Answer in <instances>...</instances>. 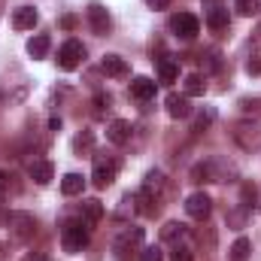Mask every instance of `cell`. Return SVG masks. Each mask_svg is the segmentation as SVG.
<instances>
[{"mask_svg":"<svg viewBox=\"0 0 261 261\" xmlns=\"http://www.w3.org/2000/svg\"><path fill=\"white\" fill-rule=\"evenodd\" d=\"M161 237H164L167 243H176V240L189 237V231H186V225H179V222H167V225L161 228Z\"/></svg>","mask_w":261,"mask_h":261,"instance_id":"603a6c76","label":"cell"},{"mask_svg":"<svg viewBox=\"0 0 261 261\" xmlns=\"http://www.w3.org/2000/svg\"><path fill=\"white\" fill-rule=\"evenodd\" d=\"M73 146H76L79 152H82V149H88V146H91V134H82V137H76V143H73Z\"/></svg>","mask_w":261,"mask_h":261,"instance_id":"1f68e13d","label":"cell"},{"mask_svg":"<svg viewBox=\"0 0 261 261\" xmlns=\"http://www.w3.org/2000/svg\"><path fill=\"white\" fill-rule=\"evenodd\" d=\"M34 231H37V219H34L31 213H21V210L9 213V234H12L18 243H28V240L34 237Z\"/></svg>","mask_w":261,"mask_h":261,"instance_id":"277c9868","label":"cell"},{"mask_svg":"<svg viewBox=\"0 0 261 261\" xmlns=\"http://www.w3.org/2000/svg\"><path fill=\"white\" fill-rule=\"evenodd\" d=\"M231 137H234V143L243 149V152H255L261 149V122H237L234 130H231Z\"/></svg>","mask_w":261,"mask_h":261,"instance_id":"3957f363","label":"cell"},{"mask_svg":"<svg viewBox=\"0 0 261 261\" xmlns=\"http://www.w3.org/2000/svg\"><path fill=\"white\" fill-rule=\"evenodd\" d=\"M155 91H158V85H155L149 76H137V79L130 82V94H134L137 100H152Z\"/></svg>","mask_w":261,"mask_h":261,"instance_id":"5bb4252c","label":"cell"},{"mask_svg":"<svg viewBox=\"0 0 261 261\" xmlns=\"http://www.w3.org/2000/svg\"><path fill=\"white\" fill-rule=\"evenodd\" d=\"M28 173H31V179H34V182L46 186V182H52V176H55V167H52V161H34V164L28 167Z\"/></svg>","mask_w":261,"mask_h":261,"instance_id":"2e32d148","label":"cell"},{"mask_svg":"<svg viewBox=\"0 0 261 261\" xmlns=\"http://www.w3.org/2000/svg\"><path fill=\"white\" fill-rule=\"evenodd\" d=\"M61 24H64V28H73V24H76V18H73V15H64V18H61Z\"/></svg>","mask_w":261,"mask_h":261,"instance_id":"e575fe53","label":"cell"},{"mask_svg":"<svg viewBox=\"0 0 261 261\" xmlns=\"http://www.w3.org/2000/svg\"><path fill=\"white\" fill-rule=\"evenodd\" d=\"M85 15H88V24H91V31L94 34H110V12L100 6V3H91L88 9H85Z\"/></svg>","mask_w":261,"mask_h":261,"instance_id":"9c48e42d","label":"cell"},{"mask_svg":"<svg viewBox=\"0 0 261 261\" xmlns=\"http://www.w3.org/2000/svg\"><path fill=\"white\" fill-rule=\"evenodd\" d=\"M249 255H252V243H249L246 237H237L234 246H231V255H228V258L231 261H249Z\"/></svg>","mask_w":261,"mask_h":261,"instance_id":"44dd1931","label":"cell"},{"mask_svg":"<svg viewBox=\"0 0 261 261\" xmlns=\"http://www.w3.org/2000/svg\"><path fill=\"white\" fill-rule=\"evenodd\" d=\"M116 173H119V161H116V158H110V155H97V158H94L91 182H94L97 189H107V186L116 179Z\"/></svg>","mask_w":261,"mask_h":261,"instance_id":"5b68a950","label":"cell"},{"mask_svg":"<svg viewBox=\"0 0 261 261\" xmlns=\"http://www.w3.org/2000/svg\"><path fill=\"white\" fill-rule=\"evenodd\" d=\"M6 192V173H0V195Z\"/></svg>","mask_w":261,"mask_h":261,"instance_id":"d590c367","label":"cell"},{"mask_svg":"<svg viewBox=\"0 0 261 261\" xmlns=\"http://www.w3.org/2000/svg\"><path fill=\"white\" fill-rule=\"evenodd\" d=\"M88 228H94L103 219V203L100 200H82V216H79Z\"/></svg>","mask_w":261,"mask_h":261,"instance_id":"e0dca14e","label":"cell"},{"mask_svg":"<svg viewBox=\"0 0 261 261\" xmlns=\"http://www.w3.org/2000/svg\"><path fill=\"white\" fill-rule=\"evenodd\" d=\"M234 6H237L240 15H255L258 12V3L255 0H234Z\"/></svg>","mask_w":261,"mask_h":261,"instance_id":"f1b7e54d","label":"cell"},{"mask_svg":"<svg viewBox=\"0 0 261 261\" xmlns=\"http://www.w3.org/2000/svg\"><path fill=\"white\" fill-rule=\"evenodd\" d=\"M143 255V228H128L116 240V261H137Z\"/></svg>","mask_w":261,"mask_h":261,"instance_id":"7a4b0ae2","label":"cell"},{"mask_svg":"<svg viewBox=\"0 0 261 261\" xmlns=\"http://www.w3.org/2000/svg\"><path fill=\"white\" fill-rule=\"evenodd\" d=\"M143 189L161 197V192H164V173H161V170H149V173H146V182H143Z\"/></svg>","mask_w":261,"mask_h":261,"instance_id":"d4e9b609","label":"cell"},{"mask_svg":"<svg viewBox=\"0 0 261 261\" xmlns=\"http://www.w3.org/2000/svg\"><path fill=\"white\" fill-rule=\"evenodd\" d=\"M170 31H173L176 37H182V40H192L197 31H200V21H197L192 12H179V15L170 18Z\"/></svg>","mask_w":261,"mask_h":261,"instance_id":"52a82bcc","label":"cell"},{"mask_svg":"<svg viewBox=\"0 0 261 261\" xmlns=\"http://www.w3.org/2000/svg\"><path fill=\"white\" fill-rule=\"evenodd\" d=\"M140 258H143V261H164V255H161V249H158V246H146Z\"/></svg>","mask_w":261,"mask_h":261,"instance_id":"f546056e","label":"cell"},{"mask_svg":"<svg viewBox=\"0 0 261 261\" xmlns=\"http://www.w3.org/2000/svg\"><path fill=\"white\" fill-rule=\"evenodd\" d=\"M255 203H258V186H255V182H243V186H240V206L252 210Z\"/></svg>","mask_w":261,"mask_h":261,"instance_id":"cb8c5ba5","label":"cell"},{"mask_svg":"<svg viewBox=\"0 0 261 261\" xmlns=\"http://www.w3.org/2000/svg\"><path fill=\"white\" fill-rule=\"evenodd\" d=\"M146 3H149L152 9H167V6H170V0H146Z\"/></svg>","mask_w":261,"mask_h":261,"instance_id":"d6a6232c","label":"cell"},{"mask_svg":"<svg viewBox=\"0 0 261 261\" xmlns=\"http://www.w3.org/2000/svg\"><path fill=\"white\" fill-rule=\"evenodd\" d=\"M49 46H52V40L46 37V34H37L31 43H28V52L34 55V58H46V52H49Z\"/></svg>","mask_w":261,"mask_h":261,"instance_id":"7402d4cb","label":"cell"},{"mask_svg":"<svg viewBox=\"0 0 261 261\" xmlns=\"http://www.w3.org/2000/svg\"><path fill=\"white\" fill-rule=\"evenodd\" d=\"M158 76H161V82H176V76H179V67L173 64V61H158Z\"/></svg>","mask_w":261,"mask_h":261,"instance_id":"4316f807","label":"cell"},{"mask_svg":"<svg viewBox=\"0 0 261 261\" xmlns=\"http://www.w3.org/2000/svg\"><path fill=\"white\" fill-rule=\"evenodd\" d=\"M203 91H206V82H203V76H197V73L186 76V97H200Z\"/></svg>","mask_w":261,"mask_h":261,"instance_id":"484cf974","label":"cell"},{"mask_svg":"<svg viewBox=\"0 0 261 261\" xmlns=\"http://www.w3.org/2000/svg\"><path fill=\"white\" fill-rule=\"evenodd\" d=\"M100 67H103V73L107 76H113V79H125L130 73V67L125 58H119V55H107L103 61H100Z\"/></svg>","mask_w":261,"mask_h":261,"instance_id":"4fadbf2b","label":"cell"},{"mask_svg":"<svg viewBox=\"0 0 261 261\" xmlns=\"http://www.w3.org/2000/svg\"><path fill=\"white\" fill-rule=\"evenodd\" d=\"M167 116L170 119H189L192 116V103L182 94H167Z\"/></svg>","mask_w":261,"mask_h":261,"instance_id":"8fae6325","label":"cell"},{"mask_svg":"<svg viewBox=\"0 0 261 261\" xmlns=\"http://www.w3.org/2000/svg\"><path fill=\"white\" fill-rule=\"evenodd\" d=\"M134 210L137 213H143V216H155L158 213V195H152V192H146V189H140L137 197H134Z\"/></svg>","mask_w":261,"mask_h":261,"instance_id":"9a60e30c","label":"cell"},{"mask_svg":"<svg viewBox=\"0 0 261 261\" xmlns=\"http://www.w3.org/2000/svg\"><path fill=\"white\" fill-rule=\"evenodd\" d=\"M210 210H213V200H210V195H203V192H195V195H189V200H186V213L192 216V219H206L210 216Z\"/></svg>","mask_w":261,"mask_h":261,"instance_id":"ba28073f","label":"cell"},{"mask_svg":"<svg viewBox=\"0 0 261 261\" xmlns=\"http://www.w3.org/2000/svg\"><path fill=\"white\" fill-rule=\"evenodd\" d=\"M85 58V46L79 40H67L64 46L58 49V67L61 70H76Z\"/></svg>","mask_w":261,"mask_h":261,"instance_id":"8992f818","label":"cell"},{"mask_svg":"<svg viewBox=\"0 0 261 261\" xmlns=\"http://www.w3.org/2000/svg\"><path fill=\"white\" fill-rule=\"evenodd\" d=\"M82 189H85V179H82L79 173H67L64 179H61V192H64L67 197L82 195Z\"/></svg>","mask_w":261,"mask_h":261,"instance_id":"d6986e66","label":"cell"},{"mask_svg":"<svg viewBox=\"0 0 261 261\" xmlns=\"http://www.w3.org/2000/svg\"><path fill=\"white\" fill-rule=\"evenodd\" d=\"M246 70H249V73H261V58L249 61V64H246Z\"/></svg>","mask_w":261,"mask_h":261,"instance_id":"836d02e7","label":"cell"},{"mask_svg":"<svg viewBox=\"0 0 261 261\" xmlns=\"http://www.w3.org/2000/svg\"><path fill=\"white\" fill-rule=\"evenodd\" d=\"M213 119H216V113H213V110H203V113L195 119V130H197V134H200V130H206L210 125H213Z\"/></svg>","mask_w":261,"mask_h":261,"instance_id":"83f0119b","label":"cell"},{"mask_svg":"<svg viewBox=\"0 0 261 261\" xmlns=\"http://www.w3.org/2000/svg\"><path fill=\"white\" fill-rule=\"evenodd\" d=\"M206 24H210L213 31H225V28H228V9L213 6V9L206 12Z\"/></svg>","mask_w":261,"mask_h":261,"instance_id":"ffe728a7","label":"cell"},{"mask_svg":"<svg viewBox=\"0 0 261 261\" xmlns=\"http://www.w3.org/2000/svg\"><path fill=\"white\" fill-rule=\"evenodd\" d=\"M37 261H49V258H37Z\"/></svg>","mask_w":261,"mask_h":261,"instance_id":"8d00e7d4","label":"cell"},{"mask_svg":"<svg viewBox=\"0 0 261 261\" xmlns=\"http://www.w3.org/2000/svg\"><path fill=\"white\" fill-rule=\"evenodd\" d=\"M37 21H40V15H37L34 6H18V9L12 12V24H15L18 31H34Z\"/></svg>","mask_w":261,"mask_h":261,"instance_id":"30bf717a","label":"cell"},{"mask_svg":"<svg viewBox=\"0 0 261 261\" xmlns=\"http://www.w3.org/2000/svg\"><path fill=\"white\" fill-rule=\"evenodd\" d=\"M170 261H195V246H192V240H189V237H182V240H176V243H173Z\"/></svg>","mask_w":261,"mask_h":261,"instance_id":"ac0fdd59","label":"cell"},{"mask_svg":"<svg viewBox=\"0 0 261 261\" xmlns=\"http://www.w3.org/2000/svg\"><path fill=\"white\" fill-rule=\"evenodd\" d=\"M228 222H234L237 228H243V222H246V206H243V210H237V213H231V216H228Z\"/></svg>","mask_w":261,"mask_h":261,"instance_id":"4dcf8cb0","label":"cell"},{"mask_svg":"<svg viewBox=\"0 0 261 261\" xmlns=\"http://www.w3.org/2000/svg\"><path fill=\"white\" fill-rule=\"evenodd\" d=\"M88 225L82 222V219H70L64 222V228H61V246H64L67 252H82L85 246H88Z\"/></svg>","mask_w":261,"mask_h":261,"instance_id":"6da1fadb","label":"cell"},{"mask_svg":"<svg viewBox=\"0 0 261 261\" xmlns=\"http://www.w3.org/2000/svg\"><path fill=\"white\" fill-rule=\"evenodd\" d=\"M130 122H125V119H116V122H110V128H107V140L110 143H116V146H125L130 140Z\"/></svg>","mask_w":261,"mask_h":261,"instance_id":"7c38bea8","label":"cell"}]
</instances>
